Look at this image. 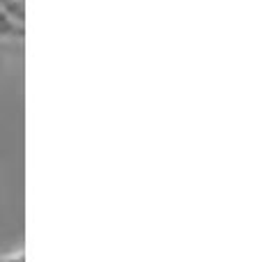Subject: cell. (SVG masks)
I'll list each match as a JSON object with an SVG mask.
<instances>
[{"label":"cell","mask_w":256,"mask_h":262,"mask_svg":"<svg viewBox=\"0 0 256 262\" xmlns=\"http://www.w3.org/2000/svg\"><path fill=\"white\" fill-rule=\"evenodd\" d=\"M26 35V0H0V41L18 44Z\"/></svg>","instance_id":"obj_1"},{"label":"cell","mask_w":256,"mask_h":262,"mask_svg":"<svg viewBox=\"0 0 256 262\" xmlns=\"http://www.w3.org/2000/svg\"><path fill=\"white\" fill-rule=\"evenodd\" d=\"M0 262H26L23 251H12V253H0Z\"/></svg>","instance_id":"obj_2"}]
</instances>
